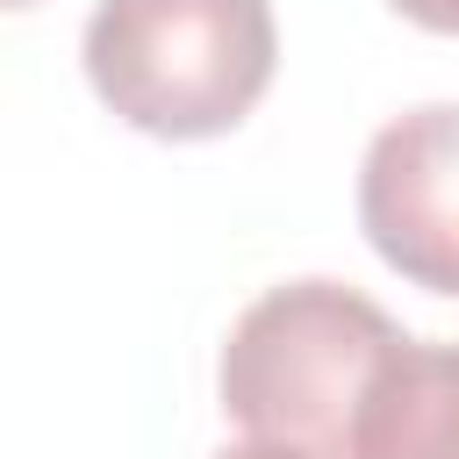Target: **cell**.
Here are the masks:
<instances>
[{
    "label": "cell",
    "mask_w": 459,
    "mask_h": 459,
    "mask_svg": "<svg viewBox=\"0 0 459 459\" xmlns=\"http://www.w3.org/2000/svg\"><path fill=\"white\" fill-rule=\"evenodd\" d=\"M93 100L158 136L208 143L244 129L280 72L273 0H100L79 36Z\"/></svg>",
    "instance_id": "cell-1"
},
{
    "label": "cell",
    "mask_w": 459,
    "mask_h": 459,
    "mask_svg": "<svg viewBox=\"0 0 459 459\" xmlns=\"http://www.w3.org/2000/svg\"><path fill=\"white\" fill-rule=\"evenodd\" d=\"M359 230L387 273L459 301V100L402 108L359 158Z\"/></svg>",
    "instance_id": "cell-3"
},
{
    "label": "cell",
    "mask_w": 459,
    "mask_h": 459,
    "mask_svg": "<svg viewBox=\"0 0 459 459\" xmlns=\"http://www.w3.org/2000/svg\"><path fill=\"white\" fill-rule=\"evenodd\" d=\"M402 344L394 316L344 280H280L222 337L215 394L244 437L351 459L359 402Z\"/></svg>",
    "instance_id": "cell-2"
},
{
    "label": "cell",
    "mask_w": 459,
    "mask_h": 459,
    "mask_svg": "<svg viewBox=\"0 0 459 459\" xmlns=\"http://www.w3.org/2000/svg\"><path fill=\"white\" fill-rule=\"evenodd\" d=\"M351 459H459V344L402 337L351 430Z\"/></svg>",
    "instance_id": "cell-4"
},
{
    "label": "cell",
    "mask_w": 459,
    "mask_h": 459,
    "mask_svg": "<svg viewBox=\"0 0 459 459\" xmlns=\"http://www.w3.org/2000/svg\"><path fill=\"white\" fill-rule=\"evenodd\" d=\"M402 22L430 29V36H459V0H387Z\"/></svg>",
    "instance_id": "cell-5"
},
{
    "label": "cell",
    "mask_w": 459,
    "mask_h": 459,
    "mask_svg": "<svg viewBox=\"0 0 459 459\" xmlns=\"http://www.w3.org/2000/svg\"><path fill=\"white\" fill-rule=\"evenodd\" d=\"M7 7H36V0H7Z\"/></svg>",
    "instance_id": "cell-7"
},
{
    "label": "cell",
    "mask_w": 459,
    "mask_h": 459,
    "mask_svg": "<svg viewBox=\"0 0 459 459\" xmlns=\"http://www.w3.org/2000/svg\"><path fill=\"white\" fill-rule=\"evenodd\" d=\"M215 459H316V452H301V445H265V437H244V445H222Z\"/></svg>",
    "instance_id": "cell-6"
}]
</instances>
